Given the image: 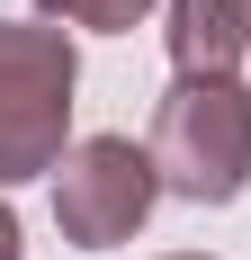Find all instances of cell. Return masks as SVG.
Segmentation results:
<instances>
[{
	"instance_id": "4",
	"label": "cell",
	"mask_w": 251,
	"mask_h": 260,
	"mask_svg": "<svg viewBox=\"0 0 251 260\" xmlns=\"http://www.w3.org/2000/svg\"><path fill=\"white\" fill-rule=\"evenodd\" d=\"M162 45H171V72L179 81L242 72V54H251V0H171Z\"/></svg>"
},
{
	"instance_id": "5",
	"label": "cell",
	"mask_w": 251,
	"mask_h": 260,
	"mask_svg": "<svg viewBox=\"0 0 251 260\" xmlns=\"http://www.w3.org/2000/svg\"><path fill=\"white\" fill-rule=\"evenodd\" d=\"M54 27H90V36H125L152 18V0H36Z\"/></svg>"
},
{
	"instance_id": "6",
	"label": "cell",
	"mask_w": 251,
	"mask_h": 260,
	"mask_svg": "<svg viewBox=\"0 0 251 260\" xmlns=\"http://www.w3.org/2000/svg\"><path fill=\"white\" fill-rule=\"evenodd\" d=\"M0 260H27V234H18V215H9V198H0Z\"/></svg>"
},
{
	"instance_id": "7",
	"label": "cell",
	"mask_w": 251,
	"mask_h": 260,
	"mask_svg": "<svg viewBox=\"0 0 251 260\" xmlns=\"http://www.w3.org/2000/svg\"><path fill=\"white\" fill-rule=\"evenodd\" d=\"M162 260H215V251H162Z\"/></svg>"
},
{
	"instance_id": "2",
	"label": "cell",
	"mask_w": 251,
	"mask_h": 260,
	"mask_svg": "<svg viewBox=\"0 0 251 260\" xmlns=\"http://www.w3.org/2000/svg\"><path fill=\"white\" fill-rule=\"evenodd\" d=\"M152 171H162V198H189V207H233L251 188V90H242V72L162 90Z\"/></svg>"
},
{
	"instance_id": "3",
	"label": "cell",
	"mask_w": 251,
	"mask_h": 260,
	"mask_svg": "<svg viewBox=\"0 0 251 260\" xmlns=\"http://www.w3.org/2000/svg\"><path fill=\"white\" fill-rule=\"evenodd\" d=\"M152 207H162V171H152V144H135V135H81L54 171V224L72 251L135 242Z\"/></svg>"
},
{
	"instance_id": "1",
	"label": "cell",
	"mask_w": 251,
	"mask_h": 260,
	"mask_svg": "<svg viewBox=\"0 0 251 260\" xmlns=\"http://www.w3.org/2000/svg\"><path fill=\"white\" fill-rule=\"evenodd\" d=\"M72 90H81L72 27L0 18V188L63 171V153H72Z\"/></svg>"
}]
</instances>
